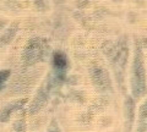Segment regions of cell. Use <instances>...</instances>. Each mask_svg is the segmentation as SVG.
Here are the masks:
<instances>
[{
    "mask_svg": "<svg viewBox=\"0 0 147 132\" xmlns=\"http://www.w3.org/2000/svg\"><path fill=\"white\" fill-rule=\"evenodd\" d=\"M9 76H10V71H7V70L0 71V89H1L4 83H5L6 80L9 78Z\"/></svg>",
    "mask_w": 147,
    "mask_h": 132,
    "instance_id": "6da1fadb",
    "label": "cell"
}]
</instances>
